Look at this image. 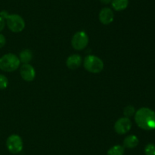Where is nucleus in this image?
Here are the masks:
<instances>
[{
  "label": "nucleus",
  "mask_w": 155,
  "mask_h": 155,
  "mask_svg": "<svg viewBox=\"0 0 155 155\" xmlns=\"http://www.w3.org/2000/svg\"><path fill=\"white\" fill-rule=\"evenodd\" d=\"M98 18H99V21L101 24H110L114 21V14L111 9L108 7H104L100 11Z\"/></svg>",
  "instance_id": "nucleus-9"
},
{
  "label": "nucleus",
  "mask_w": 155,
  "mask_h": 155,
  "mask_svg": "<svg viewBox=\"0 0 155 155\" xmlns=\"http://www.w3.org/2000/svg\"><path fill=\"white\" fill-rule=\"evenodd\" d=\"M82 62H83V59L80 55L73 54L67 59L66 65L70 69L75 70L82 65Z\"/></svg>",
  "instance_id": "nucleus-10"
},
{
  "label": "nucleus",
  "mask_w": 155,
  "mask_h": 155,
  "mask_svg": "<svg viewBox=\"0 0 155 155\" xmlns=\"http://www.w3.org/2000/svg\"><path fill=\"white\" fill-rule=\"evenodd\" d=\"M145 155H155V144L150 143L145 147Z\"/></svg>",
  "instance_id": "nucleus-16"
},
{
  "label": "nucleus",
  "mask_w": 155,
  "mask_h": 155,
  "mask_svg": "<svg viewBox=\"0 0 155 155\" xmlns=\"http://www.w3.org/2000/svg\"><path fill=\"white\" fill-rule=\"evenodd\" d=\"M33 52L30 50L26 49V50H24L20 53L19 57L18 58L20 59V62H22L23 64H28L33 59Z\"/></svg>",
  "instance_id": "nucleus-13"
},
{
  "label": "nucleus",
  "mask_w": 155,
  "mask_h": 155,
  "mask_svg": "<svg viewBox=\"0 0 155 155\" xmlns=\"http://www.w3.org/2000/svg\"><path fill=\"white\" fill-rule=\"evenodd\" d=\"M20 59L14 53H7L0 57V69L6 72L15 71L20 66Z\"/></svg>",
  "instance_id": "nucleus-2"
},
{
  "label": "nucleus",
  "mask_w": 155,
  "mask_h": 155,
  "mask_svg": "<svg viewBox=\"0 0 155 155\" xmlns=\"http://www.w3.org/2000/svg\"><path fill=\"white\" fill-rule=\"evenodd\" d=\"M139 142V141L137 136L134 135H128V136L126 137L124 141V147L128 149L135 148L136 147H137Z\"/></svg>",
  "instance_id": "nucleus-11"
},
{
  "label": "nucleus",
  "mask_w": 155,
  "mask_h": 155,
  "mask_svg": "<svg viewBox=\"0 0 155 155\" xmlns=\"http://www.w3.org/2000/svg\"><path fill=\"white\" fill-rule=\"evenodd\" d=\"M6 43V39L5 37V36L2 33H0V49L2 48L5 45Z\"/></svg>",
  "instance_id": "nucleus-19"
},
{
  "label": "nucleus",
  "mask_w": 155,
  "mask_h": 155,
  "mask_svg": "<svg viewBox=\"0 0 155 155\" xmlns=\"http://www.w3.org/2000/svg\"><path fill=\"white\" fill-rule=\"evenodd\" d=\"M135 121L143 130L155 129V112L148 107L140 108L135 113Z\"/></svg>",
  "instance_id": "nucleus-1"
},
{
  "label": "nucleus",
  "mask_w": 155,
  "mask_h": 155,
  "mask_svg": "<svg viewBox=\"0 0 155 155\" xmlns=\"http://www.w3.org/2000/svg\"><path fill=\"white\" fill-rule=\"evenodd\" d=\"M100 2L104 5H108L110 4V3H111L112 0H100Z\"/></svg>",
  "instance_id": "nucleus-20"
},
{
  "label": "nucleus",
  "mask_w": 155,
  "mask_h": 155,
  "mask_svg": "<svg viewBox=\"0 0 155 155\" xmlns=\"http://www.w3.org/2000/svg\"><path fill=\"white\" fill-rule=\"evenodd\" d=\"M135 113H136V110H135L134 106H127V107L124 108V114L125 117L130 118V117H132L133 115H135Z\"/></svg>",
  "instance_id": "nucleus-15"
},
{
  "label": "nucleus",
  "mask_w": 155,
  "mask_h": 155,
  "mask_svg": "<svg viewBox=\"0 0 155 155\" xmlns=\"http://www.w3.org/2000/svg\"><path fill=\"white\" fill-rule=\"evenodd\" d=\"M6 24L11 31L14 33L21 32L25 27V21L24 18L17 14H8L5 18Z\"/></svg>",
  "instance_id": "nucleus-4"
},
{
  "label": "nucleus",
  "mask_w": 155,
  "mask_h": 155,
  "mask_svg": "<svg viewBox=\"0 0 155 155\" xmlns=\"http://www.w3.org/2000/svg\"><path fill=\"white\" fill-rule=\"evenodd\" d=\"M6 147L10 153H18L23 149V141L18 135H12L6 140Z\"/></svg>",
  "instance_id": "nucleus-6"
},
{
  "label": "nucleus",
  "mask_w": 155,
  "mask_h": 155,
  "mask_svg": "<svg viewBox=\"0 0 155 155\" xmlns=\"http://www.w3.org/2000/svg\"><path fill=\"white\" fill-rule=\"evenodd\" d=\"M111 6L117 12L124 11L128 7L129 0H112Z\"/></svg>",
  "instance_id": "nucleus-12"
},
{
  "label": "nucleus",
  "mask_w": 155,
  "mask_h": 155,
  "mask_svg": "<svg viewBox=\"0 0 155 155\" xmlns=\"http://www.w3.org/2000/svg\"><path fill=\"white\" fill-rule=\"evenodd\" d=\"M132 128V122L130 118L123 117L119 119L115 122L114 130L119 135H124L127 133Z\"/></svg>",
  "instance_id": "nucleus-7"
},
{
  "label": "nucleus",
  "mask_w": 155,
  "mask_h": 155,
  "mask_svg": "<svg viewBox=\"0 0 155 155\" xmlns=\"http://www.w3.org/2000/svg\"><path fill=\"white\" fill-rule=\"evenodd\" d=\"M89 43V36L84 31H78L73 36L71 45L76 50H83Z\"/></svg>",
  "instance_id": "nucleus-5"
},
{
  "label": "nucleus",
  "mask_w": 155,
  "mask_h": 155,
  "mask_svg": "<svg viewBox=\"0 0 155 155\" xmlns=\"http://www.w3.org/2000/svg\"><path fill=\"white\" fill-rule=\"evenodd\" d=\"M8 85V80L4 74H0V90H4Z\"/></svg>",
  "instance_id": "nucleus-17"
},
{
  "label": "nucleus",
  "mask_w": 155,
  "mask_h": 155,
  "mask_svg": "<svg viewBox=\"0 0 155 155\" xmlns=\"http://www.w3.org/2000/svg\"><path fill=\"white\" fill-rule=\"evenodd\" d=\"M5 24H6L5 19L3 18L2 17L0 16V32H2L3 30H4L5 27Z\"/></svg>",
  "instance_id": "nucleus-18"
},
{
  "label": "nucleus",
  "mask_w": 155,
  "mask_h": 155,
  "mask_svg": "<svg viewBox=\"0 0 155 155\" xmlns=\"http://www.w3.org/2000/svg\"><path fill=\"white\" fill-rule=\"evenodd\" d=\"M21 78L26 81H32L36 77V71L34 68L30 64H23L20 69Z\"/></svg>",
  "instance_id": "nucleus-8"
},
{
  "label": "nucleus",
  "mask_w": 155,
  "mask_h": 155,
  "mask_svg": "<svg viewBox=\"0 0 155 155\" xmlns=\"http://www.w3.org/2000/svg\"><path fill=\"white\" fill-rule=\"evenodd\" d=\"M83 65L86 71L91 73H100L104 68V62L98 56L89 55L86 56L83 61Z\"/></svg>",
  "instance_id": "nucleus-3"
},
{
  "label": "nucleus",
  "mask_w": 155,
  "mask_h": 155,
  "mask_svg": "<svg viewBox=\"0 0 155 155\" xmlns=\"http://www.w3.org/2000/svg\"><path fill=\"white\" fill-rule=\"evenodd\" d=\"M125 147L122 145H114L107 151V155H124Z\"/></svg>",
  "instance_id": "nucleus-14"
}]
</instances>
